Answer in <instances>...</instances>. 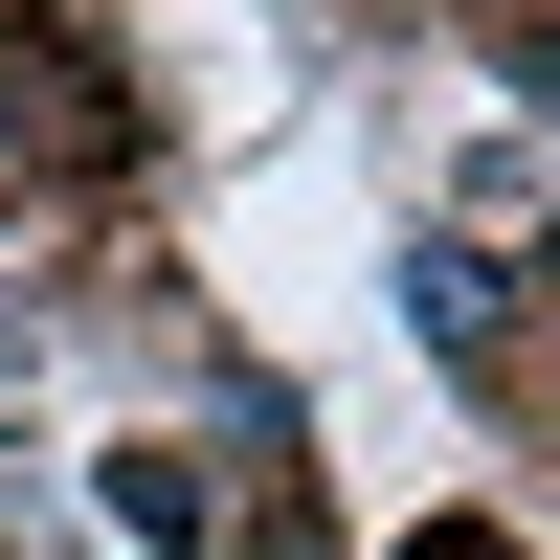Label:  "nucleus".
Masks as SVG:
<instances>
[{"instance_id": "f257e3e1", "label": "nucleus", "mask_w": 560, "mask_h": 560, "mask_svg": "<svg viewBox=\"0 0 560 560\" xmlns=\"http://www.w3.org/2000/svg\"><path fill=\"white\" fill-rule=\"evenodd\" d=\"M404 314H427L448 359H493V269H471V247H427V269H404Z\"/></svg>"}, {"instance_id": "7ed1b4c3", "label": "nucleus", "mask_w": 560, "mask_h": 560, "mask_svg": "<svg viewBox=\"0 0 560 560\" xmlns=\"http://www.w3.org/2000/svg\"><path fill=\"white\" fill-rule=\"evenodd\" d=\"M427 560H516V538H427Z\"/></svg>"}, {"instance_id": "f03ea898", "label": "nucleus", "mask_w": 560, "mask_h": 560, "mask_svg": "<svg viewBox=\"0 0 560 560\" xmlns=\"http://www.w3.org/2000/svg\"><path fill=\"white\" fill-rule=\"evenodd\" d=\"M516 68H538V113H560V23H538V45H516Z\"/></svg>"}]
</instances>
